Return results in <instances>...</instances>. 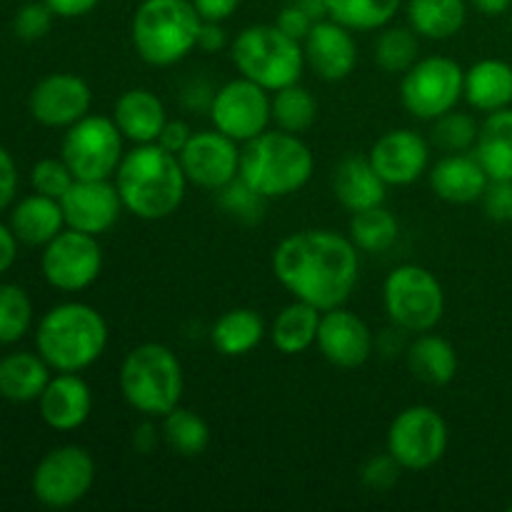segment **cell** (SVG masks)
Masks as SVG:
<instances>
[{
	"instance_id": "obj_1",
	"label": "cell",
	"mask_w": 512,
	"mask_h": 512,
	"mask_svg": "<svg viewBox=\"0 0 512 512\" xmlns=\"http://www.w3.org/2000/svg\"><path fill=\"white\" fill-rule=\"evenodd\" d=\"M273 275L295 300L325 313L353 295L360 278V250L335 230H298L275 248Z\"/></svg>"
},
{
	"instance_id": "obj_2",
	"label": "cell",
	"mask_w": 512,
	"mask_h": 512,
	"mask_svg": "<svg viewBox=\"0 0 512 512\" xmlns=\"http://www.w3.org/2000/svg\"><path fill=\"white\" fill-rule=\"evenodd\" d=\"M113 180L123 208L140 220H165L178 213L190 185L178 155L158 143L125 150Z\"/></svg>"
},
{
	"instance_id": "obj_3",
	"label": "cell",
	"mask_w": 512,
	"mask_h": 512,
	"mask_svg": "<svg viewBox=\"0 0 512 512\" xmlns=\"http://www.w3.org/2000/svg\"><path fill=\"white\" fill-rule=\"evenodd\" d=\"M108 323L88 303H60L40 318L35 350L55 373H83L108 348Z\"/></svg>"
},
{
	"instance_id": "obj_4",
	"label": "cell",
	"mask_w": 512,
	"mask_h": 512,
	"mask_svg": "<svg viewBox=\"0 0 512 512\" xmlns=\"http://www.w3.org/2000/svg\"><path fill=\"white\" fill-rule=\"evenodd\" d=\"M315 155L300 135L265 130L240 145V178L263 198H290L310 183Z\"/></svg>"
},
{
	"instance_id": "obj_5",
	"label": "cell",
	"mask_w": 512,
	"mask_h": 512,
	"mask_svg": "<svg viewBox=\"0 0 512 512\" xmlns=\"http://www.w3.org/2000/svg\"><path fill=\"white\" fill-rule=\"evenodd\" d=\"M203 18L190 0H143L130 23L135 53L153 68H170L198 50Z\"/></svg>"
},
{
	"instance_id": "obj_6",
	"label": "cell",
	"mask_w": 512,
	"mask_h": 512,
	"mask_svg": "<svg viewBox=\"0 0 512 512\" xmlns=\"http://www.w3.org/2000/svg\"><path fill=\"white\" fill-rule=\"evenodd\" d=\"M125 403L143 418H163L183 400L185 375L178 355L163 343L135 345L118 373Z\"/></svg>"
},
{
	"instance_id": "obj_7",
	"label": "cell",
	"mask_w": 512,
	"mask_h": 512,
	"mask_svg": "<svg viewBox=\"0 0 512 512\" xmlns=\"http://www.w3.org/2000/svg\"><path fill=\"white\" fill-rule=\"evenodd\" d=\"M230 58L243 78L263 85L268 93L300 83L305 50L300 40L285 35L278 25H248L235 35Z\"/></svg>"
},
{
	"instance_id": "obj_8",
	"label": "cell",
	"mask_w": 512,
	"mask_h": 512,
	"mask_svg": "<svg viewBox=\"0 0 512 512\" xmlns=\"http://www.w3.org/2000/svg\"><path fill=\"white\" fill-rule=\"evenodd\" d=\"M385 313L405 333H430L445 315V290L428 268L415 263L398 265L383 285Z\"/></svg>"
},
{
	"instance_id": "obj_9",
	"label": "cell",
	"mask_w": 512,
	"mask_h": 512,
	"mask_svg": "<svg viewBox=\"0 0 512 512\" xmlns=\"http://www.w3.org/2000/svg\"><path fill=\"white\" fill-rule=\"evenodd\" d=\"M125 138L108 115H85L68 128L60 145V158L75 180H110L123 163Z\"/></svg>"
},
{
	"instance_id": "obj_10",
	"label": "cell",
	"mask_w": 512,
	"mask_h": 512,
	"mask_svg": "<svg viewBox=\"0 0 512 512\" xmlns=\"http://www.w3.org/2000/svg\"><path fill=\"white\" fill-rule=\"evenodd\" d=\"M465 70L448 55L420 58L400 80V103L413 118L438 120L463 100Z\"/></svg>"
},
{
	"instance_id": "obj_11",
	"label": "cell",
	"mask_w": 512,
	"mask_h": 512,
	"mask_svg": "<svg viewBox=\"0 0 512 512\" xmlns=\"http://www.w3.org/2000/svg\"><path fill=\"white\" fill-rule=\"evenodd\" d=\"M385 450L410 473H423L448 453V423L430 405H410L393 418Z\"/></svg>"
},
{
	"instance_id": "obj_12",
	"label": "cell",
	"mask_w": 512,
	"mask_h": 512,
	"mask_svg": "<svg viewBox=\"0 0 512 512\" xmlns=\"http://www.w3.org/2000/svg\"><path fill=\"white\" fill-rule=\"evenodd\" d=\"M93 485L95 460L80 445H60L45 453L30 480L35 500L50 510L73 508L88 498Z\"/></svg>"
},
{
	"instance_id": "obj_13",
	"label": "cell",
	"mask_w": 512,
	"mask_h": 512,
	"mask_svg": "<svg viewBox=\"0 0 512 512\" xmlns=\"http://www.w3.org/2000/svg\"><path fill=\"white\" fill-rule=\"evenodd\" d=\"M40 268L50 288L60 293H80L100 278L103 248L95 235L65 228L43 245Z\"/></svg>"
},
{
	"instance_id": "obj_14",
	"label": "cell",
	"mask_w": 512,
	"mask_h": 512,
	"mask_svg": "<svg viewBox=\"0 0 512 512\" xmlns=\"http://www.w3.org/2000/svg\"><path fill=\"white\" fill-rule=\"evenodd\" d=\"M208 115L215 130L243 145L265 133L268 125L273 123L270 93L263 85L240 75L215 90Z\"/></svg>"
},
{
	"instance_id": "obj_15",
	"label": "cell",
	"mask_w": 512,
	"mask_h": 512,
	"mask_svg": "<svg viewBox=\"0 0 512 512\" xmlns=\"http://www.w3.org/2000/svg\"><path fill=\"white\" fill-rule=\"evenodd\" d=\"M190 185L218 193L240 175V143L220 130H198L178 155Z\"/></svg>"
},
{
	"instance_id": "obj_16",
	"label": "cell",
	"mask_w": 512,
	"mask_h": 512,
	"mask_svg": "<svg viewBox=\"0 0 512 512\" xmlns=\"http://www.w3.org/2000/svg\"><path fill=\"white\" fill-rule=\"evenodd\" d=\"M93 90L75 73H50L30 90V115L45 128H65L90 113Z\"/></svg>"
},
{
	"instance_id": "obj_17",
	"label": "cell",
	"mask_w": 512,
	"mask_h": 512,
	"mask_svg": "<svg viewBox=\"0 0 512 512\" xmlns=\"http://www.w3.org/2000/svg\"><path fill=\"white\" fill-rule=\"evenodd\" d=\"M430 140L413 128H395L380 135L368 158L380 178L390 185H413L430 170Z\"/></svg>"
},
{
	"instance_id": "obj_18",
	"label": "cell",
	"mask_w": 512,
	"mask_h": 512,
	"mask_svg": "<svg viewBox=\"0 0 512 512\" xmlns=\"http://www.w3.org/2000/svg\"><path fill=\"white\" fill-rule=\"evenodd\" d=\"M60 208L65 215V228L95 238L108 233L125 210L115 180H73L60 198Z\"/></svg>"
},
{
	"instance_id": "obj_19",
	"label": "cell",
	"mask_w": 512,
	"mask_h": 512,
	"mask_svg": "<svg viewBox=\"0 0 512 512\" xmlns=\"http://www.w3.org/2000/svg\"><path fill=\"white\" fill-rule=\"evenodd\" d=\"M315 345L330 365L353 370L368 363L375 350V338L358 313L340 305L323 313Z\"/></svg>"
},
{
	"instance_id": "obj_20",
	"label": "cell",
	"mask_w": 512,
	"mask_h": 512,
	"mask_svg": "<svg viewBox=\"0 0 512 512\" xmlns=\"http://www.w3.org/2000/svg\"><path fill=\"white\" fill-rule=\"evenodd\" d=\"M305 65L328 83H340L350 78L358 65V43L353 30L335 20L325 18L310 28L308 38L303 40Z\"/></svg>"
},
{
	"instance_id": "obj_21",
	"label": "cell",
	"mask_w": 512,
	"mask_h": 512,
	"mask_svg": "<svg viewBox=\"0 0 512 512\" xmlns=\"http://www.w3.org/2000/svg\"><path fill=\"white\" fill-rule=\"evenodd\" d=\"M38 413L48 428L73 433L93 413V390L78 373H58L38 398Z\"/></svg>"
},
{
	"instance_id": "obj_22",
	"label": "cell",
	"mask_w": 512,
	"mask_h": 512,
	"mask_svg": "<svg viewBox=\"0 0 512 512\" xmlns=\"http://www.w3.org/2000/svg\"><path fill=\"white\" fill-rule=\"evenodd\" d=\"M430 190L453 205H470L483 198L490 178L473 153H448L430 165Z\"/></svg>"
},
{
	"instance_id": "obj_23",
	"label": "cell",
	"mask_w": 512,
	"mask_h": 512,
	"mask_svg": "<svg viewBox=\"0 0 512 512\" xmlns=\"http://www.w3.org/2000/svg\"><path fill=\"white\" fill-rule=\"evenodd\" d=\"M113 120L123 138L133 145L158 143L165 123H168V110L153 90L130 88L115 100Z\"/></svg>"
},
{
	"instance_id": "obj_24",
	"label": "cell",
	"mask_w": 512,
	"mask_h": 512,
	"mask_svg": "<svg viewBox=\"0 0 512 512\" xmlns=\"http://www.w3.org/2000/svg\"><path fill=\"white\" fill-rule=\"evenodd\" d=\"M333 193L338 203L350 213L383 205L388 198V183L378 175L370 158L350 155L335 168Z\"/></svg>"
},
{
	"instance_id": "obj_25",
	"label": "cell",
	"mask_w": 512,
	"mask_h": 512,
	"mask_svg": "<svg viewBox=\"0 0 512 512\" xmlns=\"http://www.w3.org/2000/svg\"><path fill=\"white\" fill-rule=\"evenodd\" d=\"M463 98L470 108L480 113H495V110L512 105V65L500 58H485L465 70Z\"/></svg>"
},
{
	"instance_id": "obj_26",
	"label": "cell",
	"mask_w": 512,
	"mask_h": 512,
	"mask_svg": "<svg viewBox=\"0 0 512 512\" xmlns=\"http://www.w3.org/2000/svg\"><path fill=\"white\" fill-rule=\"evenodd\" d=\"M10 230L15 238L30 248H43L48 245L60 230H65V215L60 208V200L48 195H25L13 210H10Z\"/></svg>"
},
{
	"instance_id": "obj_27",
	"label": "cell",
	"mask_w": 512,
	"mask_h": 512,
	"mask_svg": "<svg viewBox=\"0 0 512 512\" xmlns=\"http://www.w3.org/2000/svg\"><path fill=\"white\" fill-rule=\"evenodd\" d=\"M50 365L40 353H8L0 358V398L10 403H38L45 385L50 383Z\"/></svg>"
},
{
	"instance_id": "obj_28",
	"label": "cell",
	"mask_w": 512,
	"mask_h": 512,
	"mask_svg": "<svg viewBox=\"0 0 512 512\" xmlns=\"http://www.w3.org/2000/svg\"><path fill=\"white\" fill-rule=\"evenodd\" d=\"M473 155L490 180H512V108L488 113L480 123Z\"/></svg>"
},
{
	"instance_id": "obj_29",
	"label": "cell",
	"mask_w": 512,
	"mask_h": 512,
	"mask_svg": "<svg viewBox=\"0 0 512 512\" xmlns=\"http://www.w3.org/2000/svg\"><path fill=\"white\" fill-rule=\"evenodd\" d=\"M320 318H323V310H318L310 303H303V300H293V303L285 305L275 315L273 325L268 330L270 343L283 355L305 353L318 340Z\"/></svg>"
},
{
	"instance_id": "obj_30",
	"label": "cell",
	"mask_w": 512,
	"mask_h": 512,
	"mask_svg": "<svg viewBox=\"0 0 512 512\" xmlns=\"http://www.w3.org/2000/svg\"><path fill=\"white\" fill-rule=\"evenodd\" d=\"M458 350L450 340L433 333H420L408 348V368L423 383L443 388L458 375Z\"/></svg>"
},
{
	"instance_id": "obj_31",
	"label": "cell",
	"mask_w": 512,
	"mask_h": 512,
	"mask_svg": "<svg viewBox=\"0 0 512 512\" xmlns=\"http://www.w3.org/2000/svg\"><path fill=\"white\" fill-rule=\"evenodd\" d=\"M268 335L265 320L253 308H233L215 320L210 330L215 350L225 358H243L250 355Z\"/></svg>"
},
{
	"instance_id": "obj_32",
	"label": "cell",
	"mask_w": 512,
	"mask_h": 512,
	"mask_svg": "<svg viewBox=\"0 0 512 512\" xmlns=\"http://www.w3.org/2000/svg\"><path fill=\"white\" fill-rule=\"evenodd\" d=\"M408 25L428 40H450L465 28L468 0H408Z\"/></svg>"
},
{
	"instance_id": "obj_33",
	"label": "cell",
	"mask_w": 512,
	"mask_h": 512,
	"mask_svg": "<svg viewBox=\"0 0 512 512\" xmlns=\"http://www.w3.org/2000/svg\"><path fill=\"white\" fill-rule=\"evenodd\" d=\"M348 238L353 240L360 253H385L398 243L400 223L385 205H375V208L353 213L348 225Z\"/></svg>"
},
{
	"instance_id": "obj_34",
	"label": "cell",
	"mask_w": 512,
	"mask_h": 512,
	"mask_svg": "<svg viewBox=\"0 0 512 512\" xmlns=\"http://www.w3.org/2000/svg\"><path fill=\"white\" fill-rule=\"evenodd\" d=\"M160 423V433H163V443L168 445L170 453L178 458H198L208 450L210 445V428L198 413L188 408H175L168 415H163Z\"/></svg>"
},
{
	"instance_id": "obj_35",
	"label": "cell",
	"mask_w": 512,
	"mask_h": 512,
	"mask_svg": "<svg viewBox=\"0 0 512 512\" xmlns=\"http://www.w3.org/2000/svg\"><path fill=\"white\" fill-rule=\"evenodd\" d=\"M328 18L353 33H370L390 25L403 8V0H325Z\"/></svg>"
},
{
	"instance_id": "obj_36",
	"label": "cell",
	"mask_w": 512,
	"mask_h": 512,
	"mask_svg": "<svg viewBox=\"0 0 512 512\" xmlns=\"http://www.w3.org/2000/svg\"><path fill=\"white\" fill-rule=\"evenodd\" d=\"M270 113H273L275 128L285 133L303 135L318 120V100L300 83L280 88L270 95Z\"/></svg>"
},
{
	"instance_id": "obj_37",
	"label": "cell",
	"mask_w": 512,
	"mask_h": 512,
	"mask_svg": "<svg viewBox=\"0 0 512 512\" xmlns=\"http://www.w3.org/2000/svg\"><path fill=\"white\" fill-rule=\"evenodd\" d=\"M375 63L390 75H403L420 60V35L410 25H385L373 45Z\"/></svg>"
},
{
	"instance_id": "obj_38",
	"label": "cell",
	"mask_w": 512,
	"mask_h": 512,
	"mask_svg": "<svg viewBox=\"0 0 512 512\" xmlns=\"http://www.w3.org/2000/svg\"><path fill=\"white\" fill-rule=\"evenodd\" d=\"M33 300L20 285H0V345H15L30 333Z\"/></svg>"
},
{
	"instance_id": "obj_39",
	"label": "cell",
	"mask_w": 512,
	"mask_h": 512,
	"mask_svg": "<svg viewBox=\"0 0 512 512\" xmlns=\"http://www.w3.org/2000/svg\"><path fill=\"white\" fill-rule=\"evenodd\" d=\"M480 125L470 113H460L458 108L450 113L440 115L433 120V130H430V145L440 150L443 155L448 153H473L475 143H478Z\"/></svg>"
},
{
	"instance_id": "obj_40",
	"label": "cell",
	"mask_w": 512,
	"mask_h": 512,
	"mask_svg": "<svg viewBox=\"0 0 512 512\" xmlns=\"http://www.w3.org/2000/svg\"><path fill=\"white\" fill-rule=\"evenodd\" d=\"M265 203H268V198H263L258 190L250 188L240 175L233 183H228L225 188L218 190V208L223 210L228 218L238 220V223L243 225L260 223L265 215Z\"/></svg>"
},
{
	"instance_id": "obj_41",
	"label": "cell",
	"mask_w": 512,
	"mask_h": 512,
	"mask_svg": "<svg viewBox=\"0 0 512 512\" xmlns=\"http://www.w3.org/2000/svg\"><path fill=\"white\" fill-rule=\"evenodd\" d=\"M75 175L70 173L68 163L63 158H43L33 165L30 170V185H33L35 193L48 195V198L60 200L65 195V190L73 185Z\"/></svg>"
},
{
	"instance_id": "obj_42",
	"label": "cell",
	"mask_w": 512,
	"mask_h": 512,
	"mask_svg": "<svg viewBox=\"0 0 512 512\" xmlns=\"http://www.w3.org/2000/svg\"><path fill=\"white\" fill-rule=\"evenodd\" d=\"M55 13L43 3V0H35V3H25L23 8H18L13 18V33L18 35L25 43H35V40H43L45 35L53 28Z\"/></svg>"
},
{
	"instance_id": "obj_43",
	"label": "cell",
	"mask_w": 512,
	"mask_h": 512,
	"mask_svg": "<svg viewBox=\"0 0 512 512\" xmlns=\"http://www.w3.org/2000/svg\"><path fill=\"white\" fill-rule=\"evenodd\" d=\"M400 473H403L400 463L385 450V453L373 455V458L363 465L360 480H363L365 488L373 490V493H388V490H393L395 485H398Z\"/></svg>"
},
{
	"instance_id": "obj_44",
	"label": "cell",
	"mask_w": 512,
	"mask_h": 512,
	"mask_svg": "<svg viewBox=\"0 0 512 512\" xmlns=\"http://www.w3.org/2000/svg\"><path fill=\"white\" fill-rule=\"evenodd\" d=\"M480 203L493 223H512V180H490Z\"/></svg>"
},
{
	"instance_id": "obj_45",
	"label": "cell",
	"mask_w": 512,
	"mask_h": 512,
	"mask_svg": "<svg viewBox=\"0 0 512 512\" xmlns=\"http://www.w3.org/2000/svg\"><path fill=\"white\" fill-rule=\"evenodd\" d=\"M275 25H278L285 35H290L293 40H300V43H303V40L308 38L310 28L315 25V20L310 18L303 8H298V5L290 0L285 8H280L278 18H275Z\"/></svg>"
},
{
	"instance_id": "obj_46",
	"label": "cell",
	"mask_w": 512,
	"mask_h": 512,
	"mask_svg": "<svg viewBox=\"0 0 512 512\" xmlns=\"http://www.w3.org/2000/svg\"><path fill=\"white\" fill-rule=\"evenodd\" d=\"M15 193H18V165L13 155L0 145V213L13 203Z\"/></svg>"
},
{
	"instance_id": "obj_47",
	"label": "cell",
	"mask_w": 512,
	"mask_h": 512,
	"mask_svg": "<svg viewBox=\"0 0 512 512\" xmlns=\"http://www.w3.org/2000/svg\"><path fill=\"white\" fill-rule=\"evenodd\" d=\"M190 138H193V130H190V125L185 123V120H170L165 123L163 133H160L158 138V145L160 148L170 150V153L180 155L185 150V145L190 143Z\"/></svg>"
},
{
	"instance_id": "obj_48",
	"label": "cell",
	"mask_w": 512,
	"mask_h": 512,
	"mask_svg": "<svg viewBox=\"0 0 512 512\" xmlns=\"http://www.w3.org/2000/svg\"><path fill=\"white\" fill-rule=\"evenodd\" d=\"M198 10V15L203 20H213V23H225L228 18H233V13L238 10L240 0H190Z\"/></svg>"
},
{
	"instance_id": "obj_49",
	"label": "cell",
	"mask_w": 512,
	"mask_h": 512,
	"mask_svg": "<svg viewBox=\"0 0 512 512\" xmlns=\"http://www.w3.org/2000/svg\"><path fill=\"white\" fill-rule=\"evenodd\" d=\"M55 18H83L100 5V0H43Z\"/></svg>"
},
{
	"instance_id": "obj_50",
	"label": "cell",
	"mask_w": 512,
	"mask_h": 512,
	"mask_svg": "<svg viewBox=\"0 0 512 512\" xmlns=\"http://www.w3.org/2000/svg\"><path fill=\"white\" fill-rule=\"evenodd\" d=\"M163 440V433H160L158 425H153V418H145L138 428L133 430V448L135 453L140 455H150L158 443Z\"/></svg>"
},
{
	"instance_id": "obj_51",
	"label": "cell",
	"mask_w": 512,
	"mask_h": 512,
	"mask_svg": "<svg viewBox=\"0 0 512 512\" xmlns=\"http://www.w3.org/2000/svg\"><path fill=\"white\" fill-rule=\"evenodd\" d=\"M225 45H228V35H225L223 23L203 20V28H200V38H198V50L213 55V53H220Z\"/></svg>"
},
{
	"instance_id": "obj_52",
	"label": "cell",
	"mask_w": 512,
	"mask_h": 512,
	"mask_svg": "<svg viewBox=\"0 0 512 512\" xmlns=\"http://www.w3.org/2000/svg\"><path fill=\"white\" fill-rule=\"evenodd\" d=\"M215 90L210 88L205 80H193V83L185 85L183 90V103L188 105L190 110H210V103H213Z\"/></svg>"
},
{
	"instance_id": "obj_53",
	"label": "cell",
	"mask_w": 512,
	"mask_h": 512,
	"mask_svg": "<svg viewBox=\"0 0 512 512\" xmlns=\"http://www.w3.org/2000/svg\"><path fill=\"white\" fill-rule=\"evenodd\" d=\"M18 243L20 240L15 238L10 225L0 223V275L13 268L15 258H18Z\"/></svg>"
},
{
	"instance_id": "obj_54",
	"label": "cell",
	"mask_w": 512,
	"mask_h": 512,
	"mask_svg": "<svg viewBox=\"0 0 512 512\" xmlns=\"http://www.w3.org/2000/svg\"><path fill=\"white\" fill-rule=\"evenodd\" d=\"M470 5H473L478 13L488 15V18H495V15L510 13L512 0H470Z\"/></svg>"
},
{
	"instance_id": "obj_55",
	"label": "cell",
	"mask_w": 512,
	"mask_h": 512,
	"mask_svg": "<svg viewBox=\"0 0 512 512\" xmlns=\"http://www.w3.org/2000/svg\"><path fill=\"white\" fill-rule=\"evenodd\" d=\"M293 3L298 5V8H303L315 23L328 18V3H325V0H293Z\"/></svg>"
},
{
	"instance_id": "obj_56",
	"label": "cell",
	"mask_w": 512,
	"mask_h": 512,
	"mask_svg": "<svg viewBox=\"0 0 512 512\" xmlns=\"http://www.w3.org/2000/svg\"><path fill=\"white\" fill-rule=\"evenodd\" d=\"M510 28H512V8H510Z\"/></svg>"
},
{
	"instance_id": "obj_57",
	"label": "cell",
	"mask_w": 512,
	"mask_h": 512,
	"mask_svg": "<svg viewBox=\"0 0 512 512\" xmlns=\"http://www.w3.org/2000/svg\"><path fill=\"white\" fill-rule=\"evenodd\" d=\"M508 510H510V512H512V503H510V508H508Z\"/></svg>"
}]
</instances>
